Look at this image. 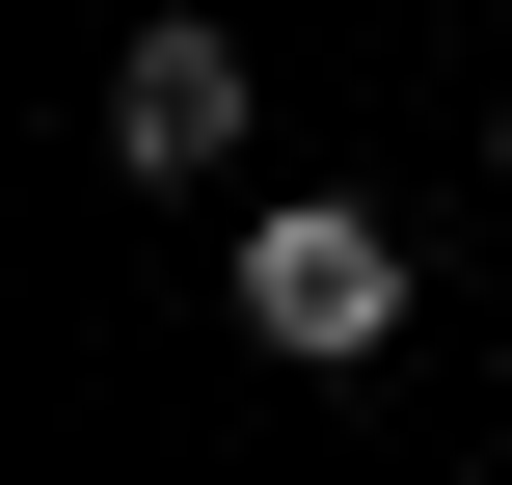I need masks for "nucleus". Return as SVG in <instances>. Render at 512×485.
Segmentation results:
<instances>
[{
  "mask_svg": "<svg viewBox=\"0 0 512 485\" xmlns=\"http://www.w3.org/2000/svg\"><path fill=\"white\" fill-rule=\"evenodd\" d=\"M108 162H135V189H243V27L162 0V27L108 54Z\"/></svg>",
  "mask_w": 512,
  "mask_h": 485,
  "instance_id": "f03ea898",
  "label": "nucleus"
},
{
  "mask_svg": "<svg viewBox=\"0 0 512 485\" xmlns=\"http://www.w3.org/2000/svg\"><path fill=\"white\" fill-rule=\"evenodd\" d=\"M243 324H270L297 378H351V351H405V243L324 216V189H270V216H243Z\"/></svg>",
  "mask_w": 512,
  "mask_h": 485,
  "instance_id": "f257e3e1",
  "label": "nucleus"
}]
</instances>
